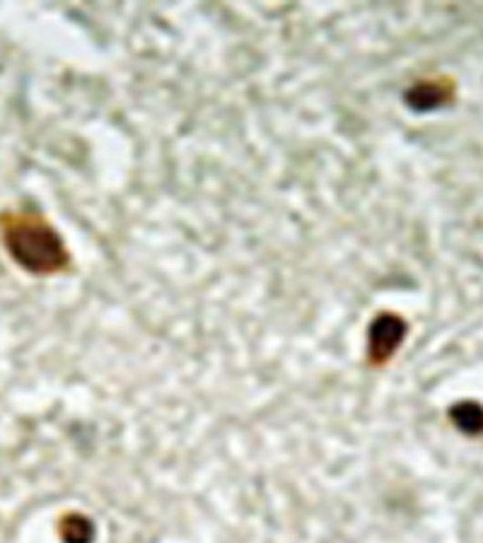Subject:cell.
Returning a JSON list of instances; mask_svg holds the SVG:
<instances>
[{"label":"cell","instance_id":"obj_1","mask_svg":"<svg viewBox=\"0 0 483 543\" xmlns=\"http://www.w3.org/2000/svg\"><path fill=\"white\" fill-rule=\"evenodd\" d=\"M5 247L22 269L32 273H54L66 266V249L54 230H48L39 218L20 215L7 218Z\"/></svg>","mask_w":483,"mask_h":543},{"label":"cell","instance_id":"obj_2","mask_svg":"<svg viewBox=\"0 0 483 543\" xmlns=\"http://www.w3.org/2000/svg\"><path fill=\"white\" fill-rule=\"evenodd\" d=\"M406 336V323L401 322L396 317H380L377 322L373 323V329H370V360L373 363H386V360L392 358L394 351L399 348L401 341Z\"/></svg>","mask_w":483,"mask_h":543},{"label":"cell","instance_id":"obj_3","mask_svg":"<svg viewBox=\"0 0 483 543\" xmlns=\"http://www.w3.org/2000/svg\"><path fill=\"white\" fill-rule=\"evenodd\" d=\"M452 420L455 425L467 435H481L483 433V408L478 404L464 401L452 408Z\"/></svg>","mask_w":483,"mask_h":543},{"label":"cell","instance_id":"obj_4","mask_svg":"<svg viewBox=\"0 0 483 543\" xmlns=\"http://www.w3.org/2000/svg\"><path fill=\"white\" fill-rule=\"evenodd\" d=\"M61 537L66 543H92L95 538V527L90 519L80 515H70L63 519Z\"/></svg>","mask_w":483,"mask_h":543}]
</instances>
